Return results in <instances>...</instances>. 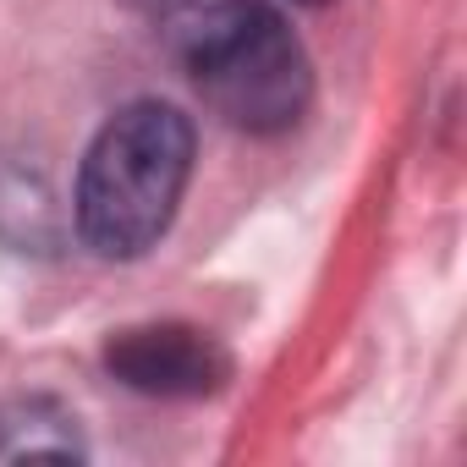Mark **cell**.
Wrapping results in <instances>:
<instances>
[{"label": "cell", "mask_w": 467, "mask_h": 467, "mask_svg": "<svg viewBox=\"0 0 467 467\" xmlns=\"http://www.w3.org/2000/svg\"><path fill=\"white\" fill-rule=\"evenodd\" d=\"M192 176V121L176 105L138 99L116 110L78 171V231L99 259L149 254Z\"/></svg>", "instance_id": "obj_2"}, {"label": "cell", "mask_w": 467, "mask_h": 467, "mask_svg": "<svg viewBox=\"0 0 467 467\" xmlns=\"http://www.w3.org/2000/svg\"><path fill=\"white\" fill-rule=\"evenodd\" d=\"M0 456H83L78 418L45 396L0 407Z\"/></svg>", "instance_id": "obj_4"}, {"label": "cell", "mask_w": 467, "mask_h": 467, "mask_svg": "<svg viewBox=\"0 0 467 467\" xmlns=\"http://www.w3.org/2000/svg\"><path fill=\"white\" fill-rule=\"evenodd\" d=\"M105 368L127 390L165 396V401L214 396L231 379L225 347L209 330H192V325H138V330H121L105 347Z\"/></svg>", "instance_id": "obj_3"}, {"label": "cell", "mask_w": 467, "mask_h": 467, "mask_svg": "<svg viewBox=\"0 0 467 467\" xmlns=\"http://www.w3.org/2000/svg\"><path fill=\"white\" fill-rule=\"evenodd\" d=\"M165 50L243 132H286L314 94L308 56L270 0H143Z\"/></svg>", "instance_id": "obj_1"}]
</instances>
